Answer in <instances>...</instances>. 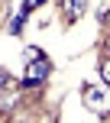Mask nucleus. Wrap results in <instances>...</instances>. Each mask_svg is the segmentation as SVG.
Here are the masks:
<instances>
[{"instance_id":"nucleus-7","label":"nucleus","mask_w":110,"mask_h":123,"mask_svg":"<svg viewBox=\"0 0 110 123\" xmlns=\"http://www.w3.org/2000/svg\"><path fill=\"white\" fill-rule=\"evenodd\" d=\"M6 84H10V74H6V71H3V68H0V91H3V87H6Z\"/></svg>"},{"instance_id":"nucleus-3","label":"nucleus","mask_w":110,"mask_h":123,"mask_svg":"<svg viewBox=\"0 0 110 123\" xmlns=\"http://www.w3.org/2000/svg\"><path fill=\"white\" fill-rule=\"evenodd\" d=\"M61 10H65L68 23H74V19H81V16H84V10H87V0H61Z\"/></svg>"},{"instance_id":"nucleus-6","label":"nucleus","mask_w":110,"mask_h":123,"mask_svg":"<svg viewBox=\"0 0 110 123\" xmlns=\"http://www.w3.org/2000/svg\"><path fill=\"white\" fill-rule=\"evenodd\" d=\"M23 58H26V62H32V58H42V52H39V49H32V45H29V49L23 52Z\"/></svg>"},{"instance_id":"nucleus-1","label":"nucleus","mask_w":110,"mask_h":123,"mask_svg":"<svg viewBox=\"0 0 110 123\" xmlns=\"http://www.w3.org/2000/svg\"><path fill=\"white\" fill-rule=\"evenodd\" d=\"M49 71H52V65H49V58H32V62H26V74H23V84L26 87H42L45 84V78H49Z\"/></svg>"},{"instance_id":"nucleus-8","label":"nucleus","mask_w":110,"mask_h":123,"mask_svg":"<svg viewBox=\"0 0 110 123\" xmlns=\"http://www.w3.org/2000/svg\"><path fill=\"white\" fill-rule=\"evenodd\" d=\"M104 49H107V55H110V32H107V39H104Z\"/></svg>"},{"instance_id":"nucleus-4","label":"nucleus","mask_w":110,"mask_h":123,"mask_svg":"<svg viewBox=\"0 0 110 123\" xmlns=\"http://www.w3.org/2000/svg\"><path fill=\"white\" fill-rule=\"evenodd\" d=\"M100 78H104V84H110V55L100 58Z\"/></svg>"},{"instance_id":"nucleus-2","label":"nucleus","mask_w":110,"mask_h":123,"mask_svg":"<svg viewBox=\"0 0 110 123\" xmlns=\"http://www.w3.org/2000/svg\"><path fill=\"white\" fill-rule=\"evenodd\" d=\"M84 107H91L94 113H107L110 110V94L104 91V87L84 84Z\"/></svg>"},{"instance_id":"nucleus-9","label":"nucleus","mask_w":110,"mask_h":123,"mask_svg":"<svg viewBox=\"0 0 110 123\" xmlns=\"http://www.w3.org/2000/svg\"><path fill=\"white\" fill-rule=\"evenodd\" d=\"M104 23H107V26H110V10H104Z\"/></svg>"},{"instance_id":"nucleus-5","label":"nucleus","mask_w":110,"mask_h":123,"mask_svg":"<svg viewBox=\"0 0 110 123\" xmlns=\"http://www.w3.org/2000/svg\"><path fill=\"white\" fill-rule=\"evenodd\" d=\"M45 0H23V13H32L36 6H42Z\"/></svg>"}]
</instances>
